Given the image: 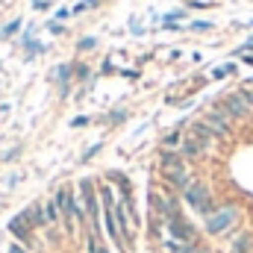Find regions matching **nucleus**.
<instances>
[{
    "mask_svg": "<svg viewBox=\"0 0 253 253\" xmlns=\"http://www.w3.org/2000/svg\"><path fill=\"white\" fill-rule=\"evenodd\" d=\"M236 218H239L236 206H224V209H215L212 215H206V233H209V236H221V233H227V230L236 224Z\"/></svg>",
    "mask_w": 253,
    "mask_h": 253,
    "instance_id": "1",
    "label": "nucleus"
},
{
    "mask_svg": "<svg viewBox=\"0 0 253 253\" xmlns=\"http://www.w3.org/2000/svg\"><path fill=\"white\" fill-rule=\"evenodd\" d=\"M183 194H186V203H189L194 212H200V215H212V212H215V206H212V194H209V189H206V186L191 183Z\"/></svg>",
    "mask_w": 253,
    "mask_h": 253,
    "instance_id": "2",
    "label": "nucleus"
},
{
    "mask_svg": "<svg viewBox=\"0 0 253 253\" xmlns=\"http://www.w3.org/2000/svg\"><path fill=\"white\" fill-rule=\"evenodd\" d=\"M56 206H59V212H62V218L68 221V224H71L74 218H83V215H85V212L74 203V191L68 189V186L56 191Z\"/></svg>",
    "mask_w": 253,
    "mask_h": 253,
    "instance_id": "3",
    "label": "nucleus"
},
{
    "mask_svg": "<svg viewBox=\"0 0 253 253\" xmlns=\"http://www.w3.org/2000/svg\"><path fill=\"white\" fill-rule=\"evenodd\" d=\"M203 124L209 126L215 135H227V132H230V115H227V112L218 106V109H212V112L203 118Z\"/></svg>",
    "mask_w": 253,
    "mask_h": 253,
    "instance_id": "4",
    "label": "nucleus"
},
{
    "mask_svg": "<svg viewBox=\"0 0 253 253\" xmlns=\"http://www.w3.org/2000/svg\"><path fill=\"white\" fill-rule=\"evenodd\" d=\"M221 109H224L230 118H245V115L251 112V106H248V100H245L242 94H230V97H224Z\"/></svg>",
    "mask_w": 253,
    "mask_h": 253,
    "instance_id": "5",
    "label": "nucleus"
},
{
    "mask_svg": "<svg viewBox=\"0 0 253 253\" xmlns=\"http://www.w3.org/2000/svg\"><path fill=\"white\" fill-rule=\"evenodd\" d=\"M168 233H171L177 242H183V245H191V239H194V230H191V227L183 221V218H180V215L168 218Z\"/></svg>",
    "mask_w": 253,
    "mask_h": 253,
    "instance_id": "6",
    "label": "nucleus"
},
{
    "mask_svg": "<svg viewBox=\"0 0 253 253\" xmlns=\"http://www.w3.org/2000/svg\"><path fill=\"white\" fill-rule=\"evenodd\" d=\"M209 150V144H203L200 138H194V135H186L183 138V144H180V153L183 156H189V159H197V156H203Z\"/></svg>",
    "mask_w": 253,
    "mask_h": 253,
    "instance_id": "7",
    "label": "nucleus"
},
{
    "mask_svg": "<svg viewBox=\"0 0 253 253\" xmlns=\"http://www.w3.org/2000/svg\"><path fill=\"white\" fill-rule=\"evenodd\" d=\"M162 168H165L168 174L186 168V165H183V153H171V150H165V153H162Z\"/></svg>",
    "mask_w": 253,
    "mask_h": 253,
    "instance_id": "8",
    "label": "nucleus"
},
{
    "mask_svg": "<svg viewBox=\"0 0 253 253\" xmlns=\"http://www.w3.org/2000/svg\"><path fill=\"white\" fill-rule=\"evenodd\" d=\"M189 135H194V138H200L203 144H212V141L218 138V135H215V132H212V129H209L206 124H203V121H197V124H191V132H189Z\"/></svg>",
    "mask_w": 253,
    "mask_h": 253,
    "instance_id": "9",
    "label": "nucleus"
},
{
    "mask_svg": "<svg viewBox=\"0 0 253 253\" xmlns=\"http://www.w3.org/2000/svg\"><path fill=\"white\" fill-rule=\"evenodd\" d=\"M168 180H171V186H174V189H180V191H186L191 186V177H189V171H186V168L171 171V174H168Z\"/></svg>",
    "mask_w": 253,
    "mask_h": 253,
    "instance_id": "10",
    "label": "nucleus"
},
{
    "mask_svg": "<svg viewBox=\"0 0 253 253\" xmlns=\"http://www.w3.org/2000/svg\"><path fill=\"white\" fill-rule=\"evenodd\" d=\"M9 227H12V233H15L18 239H30V221H27V215H18Z\"/></svg>",
    "mask_w": 253,
    "mask_h": 253,
    "instance_id": "11",
    "label": "nucleus"
},
{
    "mask_svg": "<svg viewBox=\"0 0 253 253\" xmlns=\"http://www.w3.org/2000/svg\"><path fill=\"white\" fill-rule=\"evenodd\" d=\"M233 251H236V253H251V251H253V236H251V233H242V236H236V242H233Z\"/></svg>",
    "mask_w": 253,
    "mask_h": 253,
    "instance_id": "12",
    "label": "nucleus"
},
{
    "mask_svg": "<svg viewBox=\"0 0 253 253\" xmlns=\"http://www.w3.org/2000/svg\"><path fill=\"white\" fill-rule=\"evenodd\" d=\"M88 253H109L100 245V236H97V233H88Z\"/></svg>",
    "mask_w": 253,
    "mask_h": 253,
    "instance_id": "13",
    "label": "nucleus"
},
{
    "mask_svg": "<svg viewBox=\"0 0 253 253\" xmlns=\"http://www.w3.org/2000/svg\"><path fill=\"white\" fill-rule=\"evenodd\" d=\"M62 212H59V206H56V200H50L47 206H44V218H47V224H53L56 218H59Z\"/></svg>",
    "mask_w": 253,
    "mask_h": 253,
    "instance_id": "14",
    "label": "nucleus"
},
{
    "mask_svg": "<svg viewBox=\"0 0 253 253\" xmlns=\"http://www.w3.org/2000/svg\"><path fill=\"white\" fill-rule=\"evenodd\" d=\"M168 253H194L191 245H183V242H168Z\"/></svg>",
    "mask_w": 253,
    "mask_h": 253,
    "instance_id": "15",
    "label": "nucleus"
},
{
    "mask_svg": "<svg viewBox=\"0 0 253 253\" xmlns=\"http://www.w3.org/2000/svg\"><path fill=\"white\" fill-rule=\"evenodd\" d=\"M162 144H165L168 150H171V147H180V144H183V141H180V132H171V135H168V138H165Z\"/></svg>",
    "mask_w": 253,
    "mask_h": 253,
    "instance_id": "16",
    "label": "nucleus"
},
{
    "mask_svg": "<svg viewBox=\"0 0 253 253\" xmlns=\"http://www.w3.org/2000/svg\"><path fill=\"white\" fill-rule=\"evenodd\" d=\"M233 71H236V65H221V68H215V74H212V77H218V80H221V77H227V74H233Z\"/></svg>",
    "mask_w": 253,
    "mask_h": 253,
    "instance_id": "17",
    "label": "nucleus"
},
{
    "mask_svg": "<svg viewBox=\"0 0 253 253\" xmlns=\"http://www.w3.org/2000/svg\"><path fill=\"white\" fill-rule=\"evenodd\" d=\"M209 27H212L209 21H194V24H191V30H209Z\"/></svg>",
    "mask_w": 253,
    "mask_h": 253,
    "instance_id": "18",
    "label": "nucleus"
},
{
    "mask_svg": "<svg viewBox=\"0 0 253 253\" xmlns=\"http://www.w3.org/2000/svg\"><path fill=\"white\" fill-rule=\"evenodd\" d=\"M18 27H21V21H12V24H9V27H6V30H3V36H12V33H15V30H18Z\"/></svg>",
    "mask_w": 253,
    "mask_h": 253,
    "instance_id": "19",
    "label": "nucleus"
},
{
    "mask_svg": "<svg viewBox=\"0 0 253 253\" xmlns=\"http://www.w3.org/2000/svg\"><path fill=\"white\" fill-rule=\"evenodd\" d=\"M80 47H83V50H88V47H94V39H83V42H80Z\"/></svg>",
    "mask_w": 253,
    "mask_h": 253,
    "instance_id": "20",
    "label": "nucleus"
},
{
    "mask_svg": "<svg viewBox=\"0 0 253 253\" xmlns=\"http://www.w3.org/2000/svg\"><path fill=\"white\" fill-rule=\"evenodd\" d=\"M9 253H27V251H24V248H12Z\"/></svg>",
    "mask_w": 253,
    "mask_h": 253,
    "instance_id": "21",
    "label": "nucleus"
},
{
    "mask_svg": "<svg viewBox=\"0 0 253 253\" xmlns=\"http://www.w3.org/2000/svg\"><path fill=\"white\" fill-rule=\"evenodd\" d=\"M251 253H253V251H251Z\"/></svg>",
    "mask_w": 253,
    "mask_h": 253,
    "instance_id": "22",
    "label": "nucleus"
}]
</instances>
